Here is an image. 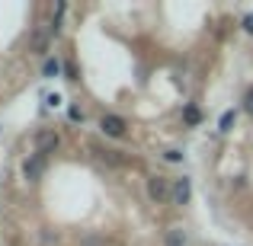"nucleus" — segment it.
I'll list each match as a JSON object with an SVG mask.
<instances>
[{
	"mask_svg": "<svg viewBox=\"0 0 253 246\" xmlns=\"http://www.w3.org/2000/svg\"><path fill=\"white\" fill-rule=\"evenodd\" d=\"M164 157H167L170 163H179V160H183V154H179V150H167V154H164Z\"/></svg>",
	"mask_w": 253,
	"mask_h": 246,
	"instance_id": "obj_14",
	"label": "nucleus"
},
{
	"mask_svg": "<svg viewBox=\"0 0 253 246\" xmlns=\"http://www.w3.org/2000/svg\"><path fill=\"white\" fill-rule=\"evenodd\" d=\"M42 74L45 77H58V74H61V61H58V58H48L45 68H42Z\"/></svg>",
	"mask_w": 253,
	"mask_h": 246,
	"instance_id": "obj_9",
	"label": "nucleus"
},
{
	"mask_svg": "<svg viewBox=\"0 0 253 246\" xmlns=\"http://www.w3.org/2000/svg\"><path fill=\"white\" fill-rule=\"evenodd\" d=\"M99 128H103V135H109V138H122L125 135V118L122 115H103L99 118Z\"/></svg>",
	"mask_w": 253,
	"mask_h": 246,
	"instance_id": "obj_3",
	"label": "nucleus"
},
{
	"mask_svg": "<svg viewBox=\"0 0 253 246\" xmlns=\"http://www.w3.org/2000/svg\"><path fill=\"white\" fill-rule=\"evenodd\" d=\"M148 198L154 205H161V202H170L173 198V182L167 176H151L148 179Z\"/></svg>",
	"mask_w": 253,
	"mask_h": 246,
	"instance_id": "obj_1",
	"label": "nucleus"
},
{
	"mask_svg": "<svg viewBox=\"0 0 253 246\" xmlns=\"http://www.w3.org/2000/svg\"><path fill=\"white\" fill-rule=\"evenodd\" d=\"M183 118H186L189 125H199V122H202V112H199L196 105H186V109H183Z\"/></svg>",
	"mask_w": 253,
	"mask_h": 246,
	"instance_id": "obj_10",
	"label": "nucleus"
},
{
	"mask_svg": "<svg viewBox=\"0 0 253 246\" xmlns=\"http://www.w3.org/2000/svg\"><path fill=\"white\" fill-rule=\"evenodd\" d=\"M189 195H192V182H189V179H173V198H170V202L173 205H186V202H189Z\"/></svg>",
	"mask_w": 253,
	"mask_h": 246,
	"instance_id": "obj_5",
	"label": "nucleus"
},
{
	"mask_svg": "<svg viewBox=\"0 0 253 246\" xmlns=\"http://www.w3.org/2000/svg\"><path fill=\"white\" fill-rule=\"evenodd\" d=\"M244 109H247L250 115H253V86L247 90V96H244Z\"/></svg>",
	"mask_w": 253,
	"mask_h": 246,
	"instance_id": "obj_13",
	"label": "nucleus"
},
{
	"mask_svg": "<svg viewBox=\"0 0 253 246\" xmlns=\"http://www.w3.org/2000/svg\"><path fill=\"white\" fill-rule=\"evenodd\" d=\"M244 32H247V35H253V13H247V16H244Z\"/></svg>",
	"mask_w": 253,
	"mask_h": 246,
	"instance_id": "obj_12",
	"label": "nucleus"
},
{
	"mask_svg": "<svg viewBox=\"0 0 253 246\" xmlns=\"http://www.w3.org/2000/svg\"><path fill=\"white\" fill-rule=\"evenodd\" d=\"M48 32L51 29H45V26L36 29V35H32V51H45V48H48Z\"/></svg>",
	"mask_w": 253,
	"mask_h": 246,
	"instance_id": "obj_6",
	"label": "nucleus"
},
{
	"mask_svg": "<svg viewBox=\"0 0 253 246\" xmlns=\"http://www.w3.org/2000/svg\"><path fill=\"white\" fill-rule=\"evenodd\" d=\"M234 122H237V112L234 109H228V112H221V118H218V131H234Z\"/></svg>",
	"mask_w": 253,
	"mask_h": 246,
	"instance_id": "obj_7",
	"label": "nucleus"
},
{
	"mask_svg": "<svg viewBox=\"0 0 253 246\" xmlns=\"http://www.w3.org/2000/svg\"><path fill=\"white\" fill-rule=\"evenodd\" d=\"M68 118H71V122H84V112L77 109V105H71V109H68Z\"/></svg>",
	"mask_w": 253,
	"mask_h": 246,
	"instance_id": "obj_11",
	"label": "nucleus"
},
{
	"mask_svg": "<svg viewBox=\"0 0 253 246\" xmlns=\"http://www.w3.org/2000/svg\"><path fill=\"white\" fill-rule=\"evenodd\" d=\"M61 144V138H58V131H39L36 135V154L39 157H45V154H55V147Z\"/></svg>",
	"mask_w": 253,
	"mask_h": 246,
	"instance_id": "obj_2",
	"label": "nucleus"
},
{
	"mask_svg": "<svg viewBox=\"0 0 253 246\" xmlns=\"http://www.w3.org/2000/svg\"><path fill=\"white\" fill-rule=\"evenodd\" d=\"M167 246H189V240H186V230L183 227H173L167 234Z\"/></svg>",
	"mask_w": 253,
	"mask_h": 246,
	"instance_id": "obj_8",
	"label": "nucleus"
},
{
	"mask_svg": "<svg viewBox=\"0 0 253 246\" xmlns=\"http://www.w3.org/2000/svg\"><path fill=\"white\" fill-rule=\"evenodd\" d=\"M42 173H45V157H29V160L23 163V176L29 179V182H36V179H42Z\"/></svg>",
	"mask_w": 253,
	"mask_h": 246,
	"instance_id": "obj_4",
	"label": "nucleus"
}]
</instances>
